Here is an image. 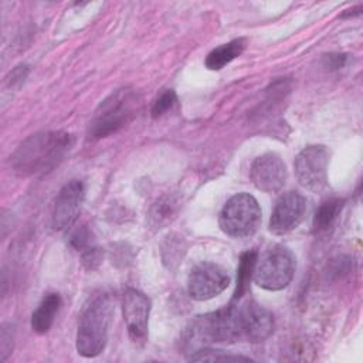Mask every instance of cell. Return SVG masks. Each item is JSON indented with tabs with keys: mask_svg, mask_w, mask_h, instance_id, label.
<instances>
[{
	"mask_svg": "<svg viewBox=\"0 0 363 363\" xmlns=\"http://www.w3.org/2000/svg\"><path fill=\"white\" fill-rule=\"evenodd\" d=\"M242 340L237 306H228L196 316L186 328L182 343L189 353H194L213 343H235Z\"/></svg>",
	"mask_w": 363,
	"mask_h": 363,
	"instance_id": "2",
	"label": "cell"
},
{
	"mask_svg": "<svg viewBox=\"0 0 363 363\" xmlns=\"http://www.w3.org/2000/svg\"><path fill=\"white\" fill-rule=\"evenodd\" d=\"M72 143V136L62 130L37 132L14 150L10 157L11 167L21 176L47 174L64 160Z\"/></svg>",
	"mask_w": 363,
	"mask_h": 363,
	"instance_id": "1",
	"label": "cell"
},
{
	"mask_svg": "<svg viewBox=\"0 0 363 363\" xmlns=\"http://www.w3.org/2000/svg\"><path fill=\"white\" fill-rule=\"evenodd\" d=\"M112 313L113 308L106 295L95 296L84 308L77 330V352L81 356L95 357L104 352Z\"/></svg>",
	"mask_w": 363,
	"mask_h": 363,
	"instance_id": "3",
	"label": "cell"
},
{
	"mask_svg": "<svg viewBox=\"0 0 363 363\" xmlns=\"http://www.w3.org/2000/svg\"><path fill=\"white\" fill-rule=\"evenodd\" d=\"M139 105L140 99L133 89L115 91L98 106L89 125V135L105 138L118 132L136 116Z\"/></svg>",
	"mask_w": 363,
	"mask_h": 363,
	"instance_id": "4",
	"label": "cell"
},
{
	"mask_svg": "<svg viewBox=\"0 0 363 363\" xmlns=\"http://www.w3.org/2000/svg\"><path fill=\"white\" fill-rule=\"evenodd\" d=\"M177 98L173 89H166L153 104L152 106V116L153 118H159L163 113H166L169 109H172V106L176 104Z\"/></svg>",
	"mask_w": 363,
	"mask_h": 363,
	"instance_id": "19",
	"label": "cell"
},
{
	"mask_svg": "<svg viewBox=\"0 0 363 363\" xmlns=\"http://www.w3.org/2000/svg\"><path fill=\"white\" fill-rule=\"evenodd\" d=\"M69 242L71 245L78 250V251H84L86 250L88 247H91V233L88 231V228L85 225L77 228L72 234H71V238H69Z\"/></svg>",
	"mask_w": 363,
	"mask_h": 363,
	"instance_id": "20",
	"label": "cell"
},
{
	"mask_svg": "<svg viewBox=\"0 0 363 363\" xmlns=\"http://www.w3.org/2000/svg\"><path fill=\"white\" fill-rule=\"evenodd\" d=\"M172 211H173L172 200H166V201L159 200V201L155 204L152 217H153V220H156L157 224H160L164 218H169V216L172 214Z\"/></svg>",
	"mask_w": 363,
	"mask_h": 363,
	"instance_id": "22",
	"label": "cell"
},
{
	"mask_svg": "<svg viewBox=\"0 0 363 363\" xmlns=\"http://www.w3.org/2000/svg\"><path fill=\"white\" fill-rule=\"evenodd\" d=\"M244 47H245V43L242 38H237L227 44H221L220 47L208 52L204 64L208 69L218 71L223 67H225L228 62H231L234 58H237L242 52Z\"/></svg>",
	"mask_w": 363,
	"mask_h": 363,
	"instance_id": "16",
	"label": "cell"
},
{
	"mask_svg": "<svg viewBox=\"0 0 363 363\" xmlns=\"http://www.w3.org/2000/svg\"><path fill=\"white\" fill-rule=\"evenodd\" d=\"M257 258H258V252L255 250H250V251H245L241 254L238 267H237L235 291H234L231 302L241 299L245 295V292L248 291L250 282L254 277V268L257 264Z\"/></svg>",
	"mask_w": 363,
	"mask_h": 363,
	"instance_id": "15",
	"label": "cell"
},
{
	"mask_svg": "<svg viewBox=\"0 0 363 363\" xmlns=\"http://www.w3.org/2000/svg\"><path fill=\"white\" fill-rule=\"evenodd\" d=\"M84 197L85 187L79 180H71L61 187L51 211V225L54 230H64L77 220Z\"/></svg>",
	"mask_w": 363,
	"mask_h": 363,
	"instance_id": "11",
	"label": "cell"
},
{
	"mask_svg": "<svg viewBox=\"0 0 363 363\" xmlns=\"http://www.w3.org/2000/svg\"><path fill=\"white\" fill-rule=\"evenodd\" d=\"M61 298L58 294H47L37 309L31 315V328L37 333H47L55 319V315L60 309Z\"/></svg>",
	"mask_w": 363,
	"mask_h": 363,
	"instance_id": "14",
	"label": "cell"
},
{
	"mask_svg": "<svg viewBox=\"0 0 363 363\" xmlns=\"http://www.w3.org/2000/svg\"><path fill=\"white\" fill-rule=\"evenodd\" d=\"M242 339L259 343L268 339L274 330V316L258 302L250 299L241 306L237 305Z\"/></svg>",
	"mask_w": 363,
	"mask_h": 363,
	"instance_id": "12",
	"label": "cell"
},
{
	"mask_svg": "<svg viewBox=\"0 0 363 363\" xmlns=\"http://www.w3.org/2000/svg\"><path fill=\"white\" fill-rule=\"evenodd\" d=\"M101 261H102V254L98 247L91 245L82 251V262L88 269L96 268L101 264Z\"/></svg>",
	"mask_w": 363,
	"mask_h": 363,
	"instance_id": "21",
	"label": "cell"
},
{
	"mask_svg": "<svg viewBox=\"0 0 363 363\" xmlns=\"http://www.w3.org/2000/svg\"><path fill=\"white\" fill-rule=\"evenodd\" d=\"M306 199L289 191L278 199L269 218V231L277 235H284L294 231L305 218Z\"/></svg>",
	"mask_w": 363,
	"mask_h": 363,
	"instance_id": "9",
	"label": "cell"
},
{
	"mask_svg": "<svg viewBox=\"0 0 363 363\" xmlns=\"http://www.w3.org/2000/svg\"><path fill=\"white\" fill-rule=\"evenodd\" d=\"M189 360L191 362H216V360H231V362H238V360H245L248 362L250 357H245V356H241V354H230L227 352H223V350H214V349H208V347H204V349H200L194 353H191L189 357Z\"/></svg>",
	"mask_w": 363,
	"mask_h": 363,
	"instance_id": "18",
	"label": "cell"
},
{
	"mask_svg": "<svg viewBox=\"0 0 363 363\" xmlns=\"http://www.w3.org/2000/svg\"><path fill=\"white\" fill-rule=\"evenodd\" d=\"M343 208V200L340 199H329L326 201H323L313 217V227L318 231H326L329 230L333 223L336 221L337 216L340 214Z\"/></svg>",
	"mask_w": 363,
	"mask_h": 363,
	"instance_id": "17",
	"label": "cell"
},
{
	"mask_svg": "<svg viewBox=\"0 0 363 363\" xmlns=\"http://www.w3.org/2000/svg\"><path fill=\"white\" fill-rule=\"evenodd\" d=\"M294 274V254L284 245H274L257 258L252 279L267 291H279L291 284Z\"/></svg>",
	"mask_w": 363,
	"mask_h": 363,
	"instance_id": "6",
	"label": "cell"
},
{
	"mask_svg": "<svg viewBox=\"0 0 363 363\" xmlns=\"http://www.w3.org/2000/svg\"><path fill=\"white\" fill-rule=\"evenodd\" d=\"M122 311L130 339L135 343H143L147 336L150 299L143 292L128 288L123 292Z\"/></svg>",
	"mask_w": 363,
	"mask_h": 363,
	"instance_id": "10",
	"label": "cell"
},
{
	"mask_svg": "<svg viewBox=\"0 0 363 363\" xmlns=\"http://www.w3.org/2000/svg\"><path fill=\"white\" fill-rule=\"evenodd\" d=\"M329 153L323 145H311L302 149L294 162L299 184L311 191H322L328 186Z\"/></svg>",
	"mask_w": 363,
	"mask_h": 363,
	"instance_id": "7",
	"label": "cell"
},
{
	"mask_svg": "<svg viewBox=\"0 0 363 363\" xmlns=\"http://www.w3.org/2000/svg\"><path fill=\"white\" fill-rule=\"evenodd\" d=\"M230 284L224 268L214 262H200L189 274L187 291L196 301H207L220 295Z\"/></svg>",
	"mask_w": 363,
	"mask_h": 363,
	"instance_id": "8",
	"label": "cell"
},
{
	"mask_svg": "<svg viewBox=\"0 0 363 363\" xmlns=\"http://www.w3.org/2000/svg\"><path fill=\"white\" fill-rule=\"evenodd\" d=\"M286 166L279 155L264 153L254 159L250 177L252 184L264 193L279 191L286 182Z\"/></svg>",
	"mask_w": 363,
	"mask_h": 363,
	"instance_id": "13",
	"label": "cell"
},
{
	"mask_svg": "<svg viewBox=\"0 0 363 363\" xmlns=\"http://www.w3.org/2000/svg\"><path fill=\"white\" fill-rule=\"evenodd\" d=\"M261 220L262 213L257 199L248 193H238L223 206L218 224L224 234L234 238H245L257 233Z\"/></svg>",
	"mask_w": 363,
	"mask_h": 363,
	"instance_id": "5",
	"label": "cell"
}]
</instances>
